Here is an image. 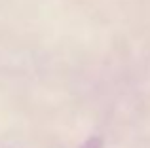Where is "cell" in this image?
<instances>
[{"label": "cell", "instance_id": "obj_1", "mask_svg": "<svg viewBox=\"0 0 150 148\" xmlns=\"http://www.w3.org/2000/svg\"><path fill=\"white\" fill-rule=\"evenodd\" d=\"M80 148H103V139L101 137H91V139H88Z\"/></svg>", "mask_w": 150, "mask_h": 148}]
</instances>
